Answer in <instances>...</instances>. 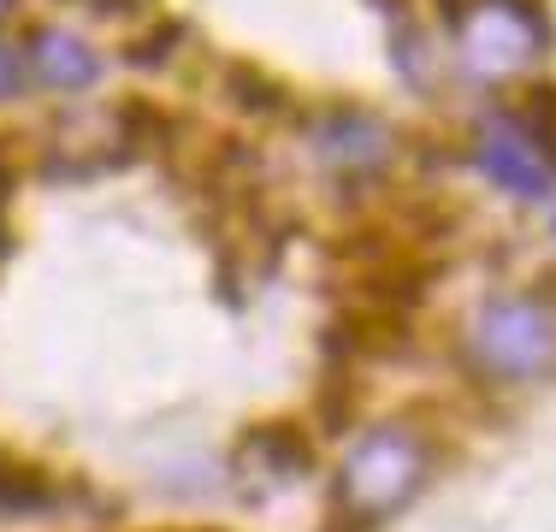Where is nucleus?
<instances>
[{
    "label": "nucleus",
    "mask_w": 556,
    "mask_h": 532,
    "mask_svg": "<svg viewBox=\"0 0 556 532\" xmlns=\"http://www.w3.org/2000/svg\"><path fill=\"white\" fill-rule=\"evenodd\" d=\"M473 355L497 379H545L556 372V319L533 296L485 302L473 319Z\"/></svg>",
    "instance_id": "obj_2"
},
{
    "label": "nucleus",
    "mask_w": 556,
    "mask_h": 532,
    "mask_svg": "<svg viewBox=\"0 0 556 532\" xmlns=\"http://www.w3.org/2000/svg\"><path fill=\"white\" fill-rule=\"evenodd\" d=\"M420 473H427V456L408 432L396 426H374L350 444L338 468V503L350 509L355 527H379L403 509L408 497L420 491Z\"/></svg>",
    "instance_id": "obj_1"
},
{
    "label": "nucleus",
    "mask_w": 556,
    "mask_h": 532,
    "mask_svg": "<svg viewBox=\"0 0 556 532\" xmlns=\"http://www.w3.org/2000/svg\"><path fill=\"white\" fill-rule=\"evenodd\" d=\"M24 60H30V72L42 77L48 89H89L101 77V60L77 42V36H65V30H36Z\"/></svg>",
    "instance_id": "obj_5"
},
{
    "label": "nucleus",
    "mask_w": 556,
    "mask_h": 532,
    "mask_svg": "<svg viewBox=\"0 0 556 532\" xmlns=\"http://www.w3.org/2000/svg\"><path fill=\"white\" fill-rule=\"evenodd\" d=\"M462 48L480 72H515L545 48V7L539 0H480L462 12Z\"/></svg>",
    "instance_id": "obj_3"
},
{
    "label": "nucleus",
    "mask_w": 556,
    "mask_h": 532,
    "mask_svg": "<svg viewBox=\"0 0 556 532\" xmlns=\"http://www.w3.org/2000/svg\"><path fill=\"white\" fill-rule=\"evenodd\" d=\"M18 84H24V53L0 42V101H7V96H12V89H18Z\"/></svg>",
    "instance_id": "obj_7"
},
{
    "label": "nucleus",
    "mask_w": 556,
    "mask_h": 532,
    "mask_svg": "<svg viewBox=\"0 0 556 532\" xmlns=\"http://www.w3.org/2000/svg\"><path fill=\"white\" fill-rule=\"evenodd\" d=\"M7 7H12V0H0V12H7Z\"/></svg>",
    "instance_id": "obj_8"
},
{
    "label": "nucleus",
    "mask_w": 556,
    "mask_h": 532,
    "mask_svg": "<svg viewBox=\"0 0 556 532\" xmlns=\"http://www.w3.org/2000/svg\"><path fill=\"white\" fill-rule=\"evenodd\" d=\"M320 154H326V166H338V172H379L386 166V154H391V137L374 125L367 113H332L320 125Z\"/></svg>",
    "instance_id": "obj_4"
},
{
    "label": "nucleus",
    "mask_w": 556,
    "mask_h": 532,
    "mask_svg": "<svg viewBox=\"0 0 556 532\" xmlns=\"http://www.w3.org/2000/svg\"><path fill=\"white\" fill-rule=\"evenodd\" d=\"M480 166L492 172L497 183H509L515 195H545V183H551L545 160L527 149L521 137H492V142H485V154H480Z\"/></svg>",
    "instance_id": "obj_6"
}]
</instances>
